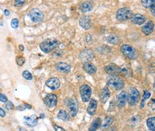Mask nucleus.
Listing matches in <instances>:
<instances>
[{
  "instance_id": "obj_1",
  "label": "nucleus",
  "mask_w": 155,
  "mask_h": 131,
  "mask_svg": "<svg viewBox=\"0 0 155 131\" xmlns=\"http://www.w3.org/2000/svg\"><path fill=\"white\" fill-rule=\"evenodd\" d=\"M59 42L57 39L54 38H51L48 39L43 42L40 44V47L41 50L44 53H48L56 49L59 46Z\"/></svg>"
},
{
  "instance_id": "obj_2",
  "label": "nucleus",
  "mask_w": 155,
  "mask_h": 131,
  "mask_svg": "<svg viewBox=\"0 0 155 131\" xmlns=\"http://www.w3.org/2000/svg\"><path fill=\"white\" fill-rule=\"evenodd\" d=\"M107 85L113 88L116 90L121 89L124 85L123 80L116 75H111L107 80Z\"/></svg>"
},
{
  "instance_id": "obj_3",
  "label": "nucleus",
  "mask_w": 155,
  "mask_h": 131,
  "mask_svg": "<svg viewBox=\"0 0 155 131\" xmlns=\"http://www.w3.org/2000/svg\"><path fill=\"white\" fill-rule=\"evenodd\" d=\"M140 100V93L135 87H131L128 94V102L130 105L134 106L136 105Z\"/></svg>"
},
{
  "instance_id": "obj_4",
  "label": "nucleus",
  "mask_w": 155,
  "mask_h": 131,
  "mask_svg": "<svg viewBox=\"0 0 155 131\" xmlns=\"http://www.w3.org/2000/svg\"><path fill=\"white\" fill-rule=\"evenodd\" d=\"M122 54L127 58L130 60H135L137 58V53L135 50L128 44H124L121 47Z\"/></svg>"
},
{
  "instance_id": "obj_5",
  "label": "nucleus",
  "mask_w": 155,
  "mask_h": 131,
  "mask_svg": "<svg viewBox=\"0 0 155 131\" xmlns=\"http://www.w3.org/2000/svg\"><path fill=\"white\" fill-rule=\"evenodd\" d=\"M132 17V11L128 8L119 9L116 14V18L119 21H125L129 20Z\"/></svg>"
},
{
  "instance_id": "obj_6",
  "label": "nucleus",
  "mask_w": 155,
  "mask_h": 131,
  "mask_svg": "<svg viewBox=\"0 0 155 131\" xmlns=\"http://www.w3.org/2000/svg\"><path fill=\"white\" fill-rule=\"evenodd\" d=\"M80 93L81 99L84 102L90 101L92 93V90L90 86L87 85H83L80 88Z\"/></svg>"
},
{
  "instance_id": "obj_7",
  "label": "nucleus",
  "mask_w": 155,
  "mask_h": 131,
  "mask_svg": "<svg viewBox=\"0 0 155 131\" xmlns=\"http://www.w3.org/2000/svg\"><path fill=\"white\" fill-rule=\"evenodd\" d=\"M29 15L31 20L34 23H40L44 19V14L39 9H33Z\"/></svg>"
},
{
  "instance_id": "obj_8",
  "label": "nucleus",
  "mask_w": 155,
  "mask_h": 131,
  "mask_svg": "<svg viewBox=\"0 0 155 131\" xmlns=\"http://www.w3.org/2000/svg\"><path fill=\"white\" fill-rule=\"evenodd\" d=\"M68 107L69 110V114L72 116H74L77 114L79 110L78 102L75 98H70L68 101Z\"/></svg>"
},
{
  "instance_id": "obj_9",
  "label": "nucleus",
  "mask_w": 155,
  "mask_h": 131,
  "mask_svg": "<svg viewBox=\"0 0 155 131\" xmlns=\"http://www.w3.org/2000/svg\"><path fill=\"white\" fill-rule=\"evenodd\" d=\"M58 99L57 96L55 94L50 93L47 94L44 98V103L48 107L52 108L56 106Z\"/></svg>"
},
{
  "instance_id": "obj_10",
  "label": "nucleus",
  "mask_w": 155,
  "mask_h": 131,
  "mask_svg": "<svg viewBox=\"0 0 155 131\" xmlns=\"http://www.w3.org/2000/svg\"><path fill=\"white\" fill-rule=\"evenodd\" d=\"M94 52L89 49L85 50L83 51L80 54V58L81 59V61L85 62H88L91 60H92L94 58Z\"/></svg>"
},
{
  "instance_id": "obj_11",
  "label": "nucleus",
  "mask_w": 155,
  "mask_h": 131,
  "mask_svg": "<svg viewBox=\"0 0 155 131\" xmlns=\"http://www.w3.org/2000/svg\"><path fill=\"white\" fill-rule=\"evenodd\" d=\"M46 86L52 90L58 89L61 85L60 80L56 78H51L47 80Z\"/></svg>"
},
{
  "instance_id": "obj_12",
  "label": "nucleus",
  "mask_w": 155,
  "mask_h": 131,
  "mask_svg": "<svg viewBox=\"0 0 155 131\" xmlns=\"http://www.w3.org/2000/svg\"><path fill=\"white\" fill-rule=\"evenodd\" d=\"M117 106L119 108L123 107L125 105L127 100H128V94L126 91H122L121 92L117 97Z\"/></svg>"
},
{
  "instance_id": "obj_13",
  "label": "nucleus",
  "mask_w": 155,
  "mask_h": 131,
  "mask_svg": "<svg viewBox=\"0 0 155 131\" xmlns=\"http://www.w3.org/2000/svg\"><path fill=\"white\" fill-rule=\"evenodd\" d=\"M79 24L83 29L88 30L91 27V21L88 16H84L80 19Z\"/></svg>"
},
{
  "instance_id": "obj_14",
  "label": "nucleus",
  "mask_w": 155,
  "mask_h": 131,
  "mask_svg": "<svg viewBox=\"0 0 155 131\" xmlns=\"http://www.w3.org/2000/svg\"><path fill=\"white\" fill-rule=\"evenodd\" d=\"M131 19L133 24L138 25H141L146 21L145 17L139 14H136L134 15L131 17Z\"/></svg>"
},
{
  "instance_id": "obj_15",
  "label": "nucleus",
  "mask_w": 155,
  "mask_h": 131,
  "mask_svg": "<svg viewBox=\"0 0 155 131\" xmlns=\"http://www.w3.org/2000/svg\"><path fill=\"white\" fill-rule=\"evenodd\" d=\"M55 67L58 71L63 73H69L71 69V67L69 64L62 62L57 63L55 65Z\"/></svg>"
},
{
  "instance_id": "obj_16",
  "label": "nucleus",
  "mask_w": 155,
  "mask_h": 131,
  "mask_svg": "<svg viewBox=\"0 0 155 131\" xmlns=\"http://www.w3.org/2000/svg\"><path fill=\"white\" fill-rule=\"evenodd\" d=\"M24 119H25V123L30 127L35 126L38 122V117L36 115H33L30 116H25Z\"/></svg>"
},
{
  "instance_id": "obj_17",
  "label": "nucleus",
  "mask_w": 155,
  "mask_h": 131,
  "mask_svg": "<svg viewBox=\"0 0 155 131\" xmlns=\"http://www.w3.org/2000/svg\"><path fill=\"white\" fill-rule=\"evenodd\" d=\"M83 68L84 71L89 74H94L97 71L96 67L95 66V65L89 62H85L83 65Z\"/></svg>"
},
{
  "instance_id": "obj_18",
  "label": "nucleus",
  "mask_w": 155,
  "mask_h": 131,
  "mask_svg": "<svg viewBox=\"0 0 155 131\" xmlns=\"http://www.w3.org/2000/svg\"><path fill=\"white\" fill-rule=\"evenodd\" d=\"M153 29H154V24L152 21H149L142 28V31L145 35H150L153 32Z\"/></svg>"
},
{
  "instance_id": "obj_19",
  "label": "nucleus",
  "mask_w": 155,
  "mask_h": 131,
  "mask_svg": "<svg viewBox=\"0 0 155 131\" xmlns=\"http://www.w3.org/2000/svg\"><path fill=\"white\" fill-rule=\"evenodd\" d=\"M120 68L115 65H109L105 67V71L111 75H116L120 73Z\"/></svg>"
},
{
  "instance_id": "obj_20",
  "label": "nucleus",
  "mask_w": 155,
  "mask_h": 131,
  "mask_svg": "<svg viewBox=\"0 0 155 131\" xmlns=\"http://www.w3.org/2000/svg\"><path fill=\"white\" fill-rule=\"evenodd\" d=\"M97 101L94 99H91L90 100L89 105L87 108V112L90 115H95L96 108H97Z\"/></svg>"
},
{
  "instance_id": "obj_21",
  "label": "nucleus",
  "mask_w": 155,
  "mask_h": 131,
  "mask_svg": "<svg viewBox=\"0 0 155 131\" xmlns=\"http://www.w3.org/2000/svg\"><path fill=\"white\" fill-rule=\"evenodd\" d=\"M110 96V92L109 90V88L106 86L101 91V100L103 104H105L107 100L109 98Z\"/></svg>"
},
{
  "instance_id": "obj_22",
  "label": "nucleus",
  "mask_w": 155,
  "mask_h": 131,
  "mask_svg": "<svg viewBox=\"0 0 155 131\" xmlns=\"http://www.w3.org/2000/svg\"><path fill=\"white\" fill-rule=\"evenodd\" d=\"M102 121L100 118H96L91 123L90 128L89 131H96L101 125Z\"/></svg>"
},
{
  "instance_id": "obj_23",
  "label": "nucleus",
  "mask_w": 155,
  "mask_h": 131,
  "mask_svg": "<svg viewBox=\"0 0 155 131\" xmlns=\"http://www.w3.org/2000/svg\"><path fill=\"white\" fill-rule=\"evenodd\" d=\"M106 40L107 43L113 45H116L119 43L118 37L114 35H110L107 36L106 38Z\"/></svg>"
},
{
  "instance_id": "obj_24",
  "label": "nucleus",
  "mask_w": 155,
  "mask_h": 131,
  "mask_svg": "<svg viewBox=\"0 0 155 131\" xmlns=\"http://www.w3.org/2000/svg\"><path fill=\"white\" fill-rule=\"evenodd\" d=\"M58 118H59V119L65 121H68L70 119V116L69 114L68 113H67V112L65 110H60L58 114L57 115Z\"/></svg>"
},
{
  "instance_id": "obj_25",
  "label": "nucleus",
  "mask_w": 155,
  "mask_h": 131,
  "mask_svg": "<svg viewBox=\"0 0 155 131\" xmlns=\"http://www.w3.org/2000/svg\"><path fill=\"white\" fill-rule=\"evenodd\" d=\"M113 119L112 117L107 116L105 118V121L101 123V128L102 129H105L109 128L113 123Z\"/></svg>"
},
{
  "instance_id": "obj_26",
  "label": "nucleus",
  "mask_w": 155,
  "mask_h": 131,
  "mask_svg": "<svg viewBox=\"0 0 155 131\" xmlns=\"http://www.w3.org/2000/svg\"><path fill=\"white\" fill-rule=\"evenodd\" d=\"M155 118L154 117H151L147 119L146 123L147 126L149 128V129L151 131H154L155 130Z\"/></svg>"
},
{
  "instance_id": "obj_27",
  "label": "nucleus",
  "mask_w": 155,
  "mask_h": 131,
  "mask_svg": "<svg viewBox=\"0 0 155 131\" xmlns=\"http://www.w3.org/2000/svg\"><path fill=\"white\" fill-rule=\"evenodd\" d=\"M92 5L90 3H84L81 5L80 9L83 12H87L92 10Z\"/></svg>"
},
{
  "instance_id": "obj_28",
  "label": "nucleus",
  "mask_w": 155,
  "mask_h": 131,
  "mask_svg": "<svg viewBox=\"0 0 155 131\" xmlns=\"http://www.w3.org/2000/svg\"><path fill=\"white\" fill-rule=\"evenodd\" d=\"M142 6L147 8H151L154 7V0H141Z\"/></svg>"
},
{
  "instance_id": "obj_29",
  "label": "nucleus",
  "mask_w": 155,
  "mask_h": 131,
  "mask_svg": "<svg viewBox=\"0 0 155 131\" xmlns=\"http://www.w3.org/2000/svg\"><path fill=\"white\" fill-rule=\"evenodd\" d=\"M150 96H151V93H150V92H149V91H145L144 92V94H143V98H142V102H141V108L143 107L145 101H146L147 98H149L150 97Z\"/></svg>"
},
{
  "instance_id": "obj_30",
  "label": "nucleus",
  "mask_w": 155,
  "mask_h": 131,
  "mask_svg": "<svg viewBox=\"0 0 155 131\" xmlns=\"http://www.w3.org/2000/svg\"><path fill=\"white\" fill-rule=\"evenodd\" d=\"M22 76L26 80H32L33 79L32 74L29 71H23V73H22Z\"/></svg>"
},
{
  "instance_id": "obj_31",
  "label": "nucleus",
  "mask_w": 155,
  "mask_h": 131,
  "mask_svg": "<svg viewBox=\"0 0 155 131\" xmlns=\"http://www.w3.org/2000/svg\"><path fill=\"white\" fill-rule=\"evenodd\" d=\"M16 62L19 66H22L25 62V59L22 56H18L17 57Z\"/></svg>"
},
{
  "instance_id": "obj_32",
  "label": "nucleus",
  "mask_w": 155,
  "mask_h": 131,
  "mask_svg": "<svg viewBox=\"0 0 155 131\" xmlns=\"http://www.w3.org/2000/svg\"><path fill=\"white\" fill-rule=\"evenodd\" d=\"M19 26V21L18 19H13L11 21V26L13 29H17Z\"/></svg>"
},
{
  "instance_id": "obj_33",
  "label": "nucleus",
  "mask_w": 155,
  "mask_h": 131,
  "mask_svg": "<svg viewBox=\"0 0 155 131\" xmlns=\"http://www.w3.org/2000/svg\"><path fill=\"white\" fill-rule=\"evenodd\" d=\"M6 108H7V110H14V108H15L13 103L11 102V101H8V102L7 103V104H6Z\"/></svg>"
},
{
  "instance_id": "obj_34",
  "label": "nucleus",
  "mask_w": 155,
  "mask_h": 131,
  "mask_svg": "<svg viewBox=\"0 0 155 131\" xmlns=\"http://www.w3.org/2000/svg\"><path fill=\"white\" fill-rule=\"evenodd\" d=\"M25 1L26 0H15V4L17 7H21L24 4Z\"/></svg>"
},
{
  "instance_id": "obj_35",
  "label": "nucleus",
  "mask_w": 155,
  "mask_h": 131,
  "mask_svg": "<svg viewBox=\"0 0 155 131\" xmlns=\"http://www.w3.org/2000/svg\"><path fill=\"white\" fill-rule=\"evenodd\" d=\"M0 101L3 103H6L8 101V98L6 95L0 93Z\"/></svg>"
},
{
  "instance_id": "obj_36",
  "label": "nucleus",
  "mask_w": 155,
  "mask_h": 131,
  "mask_svg": "<svg viewBox=\"0 0 155 131\" xmlns=\"http://www.w3.org/2000/svg\"><path fill=\"white\" fill-rule=\"evenodd\" d=\"M54 129L55 131H66L63 128H62L61 126H59L58 125H54Z\"/></svg>"
},
{
  "instance_id": "obj_37",
  "label": "nucleus",
  "mask_w": 155,
  "mask_h": 131,
  "mask_svg": "<svg viewBox=\"0 0 155 131\" xmlns=\"http://www.w3.org/2000/svg\"><path fill=\"white\" fill-rule=\"evenodd\" d=\"M6 115V113L5 111L0 107V116L1 117H4Z\"/></svg>"
},
{
  "instance_id": "obj_38",
  "label": "nucleus",
  "mask_w": 155,
  "mask_h": 131,
  "mask_svg": "<svg viewBox=\"0 0 155 131\" xmlns=\"http://www.w3.org/2000/svg\"><path fill=\"white\" fill-rule=\"evenodd\" d=\"M16 109L18 110H19V111H23V110H25L26 109V108L25 107V105H20L17 107Z\"/></svg>"
},
{
  "instance_id": "obj_39",
  "label": "nucleus",
  "mask_w": 155,
  "mask_h": 131,
  "mask_svg": "<svg viewBox=\"0 0 155 131\" xmlns=\"http://www.w3.org/2000/svg\"><path fill=\"white\" fill-rule=\"evenodd\" d=\"M25 108H27V109H31L32 107V106L30 104H27V103H25Z\"/></svg>"
},
{
  "instance_id": "obj_40",
  "label": "nucleus",
  "mask_w": 155,
  "mask_h": 131,
  "mask_svg": "<svg viewBox=\"0 0 155 131\" xmlns=\"http://www.w3.org/2000/svg\"><path fill=\"white\" fill-rule=\"evenodd\" d=\"M10 12L8 10H6L4 11V15H5L6 16H8V15H10Z\"/></svg>"
},
{
  "instance_id": "obj_41",
  "label": "nucleus",
  "mask_w": 155,
  "mask_h": 131,
  "mask_svg": "<svg viewBox=\"0 0 155 131\" xmlns=\"http://www.w3.org/2000/svg\"><path fill=\"white\" fill-rule=\"evenodd\" d=\"M19 50H21V51H23L24 50V47L22 46V45H20L19 46Z\"/></svg>"
},
{
  "instance_id": "obj_42",
  "label": "nucleus",
  "mask_w": 155,
  "mask_h": 131,
  "mask_svg": "<svg viewBox=\"0 0 155 131\" xmlns=\"http://www.w3.org/2000/svg\"><path fill=\"white\" fill-rule=\"evenodd\" d=\"M154 7H152V8H150V10H151V11H152V13L153 15H154Z\"/></svg>"
},
{
  "instance_id": "obj_43",
  "label": "nucleus",
  "mask_w": 155,
  "mask_h": 131,
  "mask_svg": "<svg viewBox=\"0 0 155 131\" xmlns=\"http://www.w3.org/2000/svg\"><path fill=\"white\" fill-rule=\"evenodd\" d=\"M19 130H20V131H28L25 128H22V127H21L20 129H19Z\"/></svg>"
},
{
  "instance_id": "obj_44",
  "label": "nucleus",
  "mask_w": 155,
  "mask_h": 131,
  "mask_svg": "<svg viewBox=\"0 0 155 131\" xmlns=\"http://www.w3.org/2000/svg\"><path fill=\"white\" fill-rule=\"evenodd\" d=\"M44 116H45V115H44L43 114L41 115V118H44Z\"/></svg>"
},
{
  "instance_id": "obj_45",
  "label": "nucleus",
  "mask_w": 155,
  "mask_h": 131,
  "mask_svg": "<svg viewBox=\"0 0 155 131\" xmlns=\"http://www.w3.org/2000/svg\"><path fill=\"white\" fill-rule=\"evenodd\" d=\"M90 1H91V0H90Z\"/></svg>"
}]
</instances>
